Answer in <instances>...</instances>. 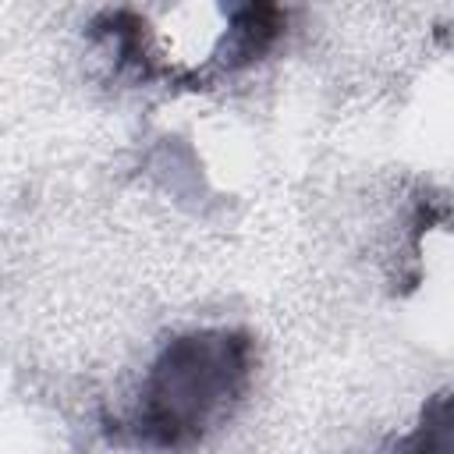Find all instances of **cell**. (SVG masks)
<instances>
[{
	"instance_id": "6da1fadb",
	"label": "cell",
	"mask_w": 454,
	"mask_h": 454,
	"mask_svg": "<svg viewBox=\"0 0 454 454\" xmlns=\"http://www.w3.org/2000/svg\"><path fill=\"white\" fill-rule=\"evenodd\" d=\"M252 376V340L241 330H192L163 344L145 372L135 433L156 447H181L213 429L245 394Z\"/></svg>"
},
{
	"instance_id": "7a4b0ae2",
	"label": "cell",
	"mask_w": 454,
	"mask_h": 454,
	"mask_svg": "<svg viewBox=\"0 0 454 454\" xmlns=\"http://www.w3.org/2000/svg\"><path fill=\"white\" fill-rule=\"evenodd\" d=\"M227 32L213 50L209 67L216 71H241L255 64L284 32V7L280 0H220Z\"/></svg>"
}]
</instances>
